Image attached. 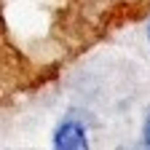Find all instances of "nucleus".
Segmentation results:
<instances>
[{
    "instance_id": "1",
    "label": "nucleus",
    "mask_w": 150,
    "mask_h": 150,
    "mask_svg": "<svg viewBox=\"0 0 150 150\" xmlns=\"http://www.w3.org/2000/svg\"><path fill=\"white\" fill-rule=\"evenodd\" d=\"M54 150H88L86 129L78 121H64L54 134Z\"/></svg>"
},
{
    "instance_id": "2",
    "label": "nucleus",
    "mask_w": 150,
    "mask_h": 150,
    "mask_svg": "<svg viewBox=\"0 0 150 150\" xmlns=\"http://www.w3.org/2000/svg\"><path fill=\"white\" fill-rule=\"evenodd\" d=\"M142 137H145V145H150V107H147V115H145V129H142Z\"/></svg>"
},
{
    "instance_id": "3",
    "label": "nucleus",
    "mask_w": 150,
    "mask_h": 150,
    "mask_svg": "<svg viewBox=\"0 0 150 150\" xmlns=\"http://www.w3.org/2000/svg\"><path fill=\"white\" fill-rule=\"evenodd\" d=\"M123 150H150V145H145V147L142 145H134V147H123Z\"/></svg>"
},
{
    "instance_id": "4",
    "label": "nucleus",
    "mask_w": 150,
    "mask_h": 150,
    "mask_svg": "<svg viewBox=\"0 0 150 150\" xmlns=\"http://www.w3.org/2000/svg\"><path fill=\"white\" fill-rule=\"evenodd\" d=\"M147 40H150V24H147Z\"/></svg>"
}]
</instances>
